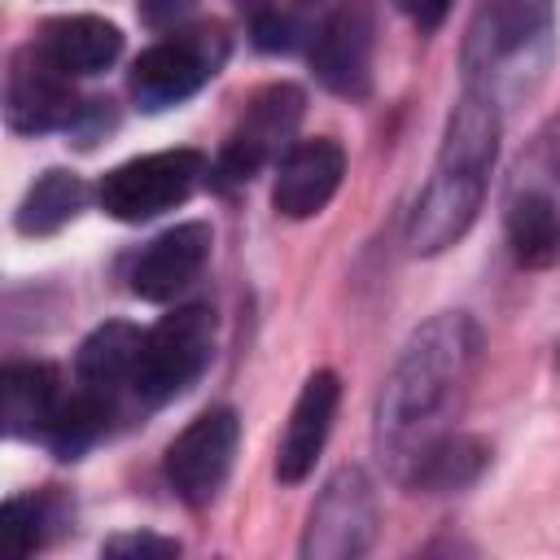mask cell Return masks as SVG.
Here are the masks:
<instances>
[{"mask_svg":"<svg viewBox=\"0 0 560 560\" xmlns=\"http://www.w3.org/2000/svg\"><path fill=\"white\" fill-rule=\"evenodd\" d=\"M236 442H241V420L232 407H210L201 411L171 446H166V481L171 490L188 503V508H206L214 503V494L223 490L232 459H236Z\"/></svg>","mask_w":560,"mask_h":560,"instance_id":"ba28073f","label":"cell"},{"mask_svg":"<svg viewBox=\"0 0 560 560\" xmlns=\"http://www.w3.org/2000/svg\"><path fill=\"white\" fill-rule=\"evenodd\" d=\"M556 363H560V350H556Z\"/></svg>","mask_w":560,"mask_h":560,"instance_id":"484cf974","label":"cell"},{"mask_svg":"<svg viewBox=\"0 0 560 560\" xmlns=\"http://www.w3.org/2000/svg\"><path fill=\"white\" fill-rule=\"evenodd\" d=\"M302 105H306L302 88H293V83H267L245 105L236 131L219 149V162H214L219 184H241V179L258 175V166L271 162L289 144V136H293V127L302 118Z\"/></svg>","mask_w":560,"mask_h":560,"instance_id":"9c48e42d","label":"cell"},{"mask_svg":"<svg viewBox=\"0 0 560 560\" xmlns=\"http://www.w3.org/2000/svg\"><path fill=\"white\" fill-rule=\"evenodd\" d=\"M109 416H114V394H101V389L83 385L79 394L61 398V407H57V416H52L44 442H48L61 459H79V455L105 433Z\"/></svg>","mask_w":560,"mask_h":560,"instance_id":"44dd1931","label":"cell"},{"mask_svg":"<svg viewBox=\"0 0 560 560\" xmlns=\"http://www.w3.org/2000/svg\"><path fill=\"white\" fill-rule=\"evenodd\" d=\"M210 223H201V219H188V223H175V228H166L162 236H153L140 254H136V262H131V293L136 298H144V302H171L175 293H184L197 276H201V267H206V258H210Z\"/></svg>","mask_w":560,"mask_h":560,"instance_id":"4fadbf2b","label":"cell"},{"mask_svg":"<svg viewBox=\"0 0 560 560\" xmlns=\"http://www.w3.org/2000/svg\"><path fill=\"white\" fill-rule=\"evenodd\" d=\"M551 0H481L464 35V88L486 92L499 109L529 92L551 61Z\"/></svg>","mask_w":560,"mask_h":560,"instance_id":"3957f363","label":"cell"},{"mask_svg":"<svg viewBox=\"0 0 560 560\" xmlns=\"http://www.w3.org/2000/svg\"><path fill=\"white\" fill-rule=\"evenodd\" d=\"M228 52V39L223 31H184V35H171L162 44H149L136 66H131V96L140 109H166V105H179L188 101L201 83L214 79L219 61Z\"/></svg>","mask_w":560,"mask_h":560,"instance_id":"8992f818","label":"cell"},{"mask_svg":"<svg viewBox=\"0 0 560 560\" xmlns=\"http://www.w3.org/2000/svg\"><path fill=\"white\" fill-rule=\"evenodd\" d=\"M79 96L70 88V74H61L35 44L18 48L4 79V122L18 136H44L57 127H74Z\"/></svg>","mask_w":560,"mask_h":560,"instance_id":"30bf717a","label":"cell"},{"mask_svg":"<svg viewBox=\"0 0 560 560\" xmlns=\"http://www.w3.org/2000/svg\"><path fill=\"white\" fill-rule=\"evenodd\" d=\"M420 31H438L442 26V18H446V9H451V0H394Z\"/></svg>","mask_w":560,"mask_h":560,"instance_id":"d4e9b609","label":"cell"},{"mask_svg":"<svg viewBox=\"0 0 560 560\" xmlns=\"http://www.w3.org/2000/svg\"><path fill=\"white\" fill-rule=\"evenodd\" d=\"M494 153H499V105L486 92L464 88L446 118L433 175L407 223V241L416 254H442L472 228L486 201Z\"/></svg>","mask_w":560,"mask_h":560,"instance_id":"7a4b0ae2","label":"cell"},{"mask_svg":"<svg viewBox=\"0 0 560 560\" xmlns=\"http://www.w3.org/2000/svg\"><path fill=\"white\" fill-rule=\"evenodd\" d=\"M346 175V153L337 140L315 136V140H298L280 153L276 166V184H271V206L284 219H311L319 214L332 192L341 188Z\"/></svg>","mask_w":560,"mask_h":560,"instance_id":"7c38bea8","label":"cell"},{"mask_svg":"<svg viewBox=\"0 0 560 560\" xmlns=\"http://www.w3.org/2000/svg\"><path fill=\"white\" fill-rule=\"evenodd\" d=\"M337 402H341V381L337 372L319 368L306 376L293 411H289V424H284V438L276 446V477L284 486H298L311 477L324 442H328V429H332V416H337Z\"/></svg>","mask_w":560,"mask_h":560,"instance_id":"5bb4252c","label":"cell"},{"mask_svg":"<svg viewBox=\"0 0 560 560\" xmlns=\"http://www.w3.org/2000/svg\"><path fill=\"white\" fill-rule=\"evenodd\" d=\"M503 223H508V245L521 267L560 262V201L534 188H508Z\"/></svg>","mask_w":560,"mask_h":560,"instance_id":"ac0fdd59","label":"cell"},{"mask_svg":"<svg viewBox=\"0 0 560 560\" xmlns=\"http://www.w3.org/2000/svg\"><path fill=\"white\" fill-rule=\"evenodd\" d=\"M35 48L61 70V74H101L105 66L118 61L122 52V35L114 22L92 18V13H66V18H48L35 35Z\"/></svg>","mask_w":560,"mask_h":560,"instance_id":"9a60e30c","label":"cell"},{"mask_svg":"<svg viewBox=\"0 0 560 560\" xmlns=\"http://www.w3.org/2000/svg\"><path fill=\"white\" fill-rule=\"evenodd\" d=\"M481 332L464 311H442L411 332L376 398V451L402 481L407 468L455 429Z\"/></svg>","mask_w":560,"mask_h":560,"instance_id":"6da1fadb","label":"cell"},{"mask_svg":"<svg viewBox=\"0 0 560 560\" xmlns=\"http://www.w3.org/2000/svg\"><path fill=\"white\" fill-rule=\"evenodd\" d=\"M0 416H4V433L9 438H44L57 407H61V376L48 363H9L4 381H0Z\"/></svg>","mask_w":560,"mask_h":560,"instance_id":"2e32d148","label":"cell"},{"mask_svg":"<svg viewBox=\"0 0 560 560\" xmlns=\"http://www.w3.org/2000/svg\"><path fill=\"white\" fill-rule=\"evenodd\" d=\"M486 459H490V451H486L481 438L451 429V433H442V438L407 468L402 481H407L411 490H429V494L464 490L468 481H477V472L486 468Z\"/></svg>","mask_w":560,"mask_h":560,"instance_id":"ffe728a7","label":"cell"},{"mask_svg":"<svg viewBox=\"0 0 560 560\" xmlns=\"http://www.w3.org/2000/svg\"><path fill=\"white\" fill-rule=\"evenodd\" d=\"M140 341H144V332L136 324H122V319H109V324L92 328L79 341V354H74L79 385H92V389L118 398V389L131 385V376H136Z\"/></svg>","mask_w":560,"mask_h":560,"instance_id":"e0dca14e","label":"cell"},{"mask_svg":"<svg viewBox=\"0 0 560 560\" xmlns=\"http://www.w3.org/2000/svg\"><path fill=\"white\" fill-rule=\"evenodd\" d=\"M372 9L363 0H341L311 39V66L315 79L337 96H368L372 88Z\"/></svg>","mask_w":560,"mask_h":560,"instance_id":"8fae6325","label":"cell"},{"mask_svg":"<svg viewBox=\"0 0 560 560\" xmlns=\"http://www.w3.org/2000/svg\"><path fill=\"white\" fill-rule=\"evenodd\" d=\"M52 525H61V508L52 494H13L4 503V534L13 556H31L48 542Z\"/></svg>","mask_w":560,"mask_h":560,"instance_id":"7402d4cb","label":"cell"},{"mask_svg":"<svg viewBox=\"0 0 560 560\" xmlns=\"http://www.w3.org/2000/svg\"><path fill=\"white\" fill-rule=\"evenodd\" d=\"M201 175H206V158L197 149H162L114 166L101 179L96 201L118 223H144L184 206Z\"/></svg>","mask_w":560,"mask_h":560,"instance_id":"5b68a950","label":"cell"},{"mask_svg":"<svg viewBox=\"0 0 560 560\" xmlns=\"http://www.w3.org/2000/svg\"><path fill=\"white\" fill-rule=\"evenodd\" d=\"M376 534V494L363 468H337L319 499L311 503L302 556L306 560H350L363 556Z\"/></svg>","mask_w":560,"mask_h":560,"instance_id":"52a82bcc","label":"cell"},{"mask_svg":"<svg viewBox=\"0 0 560 560\" xmlns=\"http://www.w3.org/2000/svg\"><path fill=\"white\" fill-rule=\"evenodd\" d=\"M210 354H214V311L201 302L175 306L153 328H144L131 376L136 398H144L149 407L171 402L210 368Z\"/></svg>","mask_w":560,"mask_h":560,"instance_id":"277c9868","label":"cell"},{"mask_svg":"<svg viewBox=\"0 0 560 560\" xmlns=\"http://www.w3.org/2000/svg\"><path fill=\"white\" fill-rule=\"evenodd\" d=\"M192 9H197V0H140L136 4V13L149 31H175V26H184V18Z\"/></svg>","mask_w":560,"mask_h":560,"instance_id":"cb8c5ba5","label":"cell"},{"mask_svg":"<svg viewBox=\"0 0 560 560\" xmlns=\"http://www.w3.org/2000/svg\"><path fill=\"white\" fill-rule=\"evenodd\" d=\"M101 551L118 556V560H131V556H179V542L175 538H158V534H118Z\"/></svg>","mask_w":560,"mask_h":560,"instance_id":"603a6c76","label":"cell"},{"mask_svg":"<svg viewBox=\"0 0 560 560\" xmlns=\"http://www.w3.org/2000/svg\"><path fill=\"white\" fill-rule=\"evenodd\" d=\"M83 206H88V184H83V175L52 166V171H44V175L22 192L18 214H13V228H18L22 236H52V232H61L66 223H74Z\"/></svg>","mask_w":560,"mask_h":560,"instance_id":"d6986e66","label":"cell"}]
</instances>
